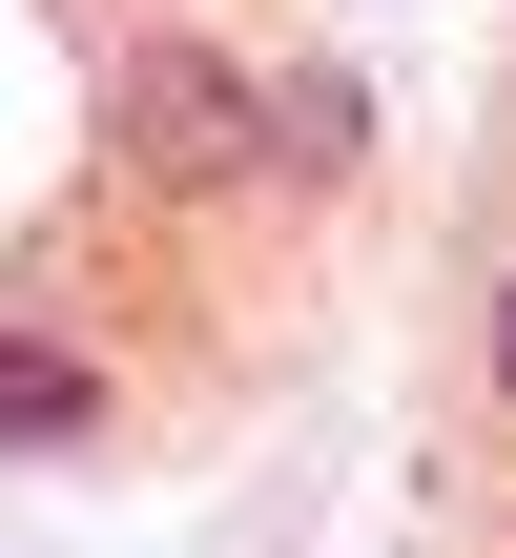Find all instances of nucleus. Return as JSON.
<instances>
[{
    "instance_id": "nucleus-4",
    "label": "nucleus",
    "mask_w": 516,
    "mask_h": 558,
    "mask_svg": "<svg viewBox=\"0 0 516 558\" xmlns=\"http://www.w3.org/2000/svg\"><path fill=\"white\" fill-rule=\"evenodd\" d=\"M476 393L516 414V248H496V290H476Z\"/></svg>"
},
{
    "instance_id": "nucleus-2",
    "label": "nucleus",
    "mask_w": 516,
    "mask_h": 558,
    "mask_svg": "<svg viewBox=\"0 0 516 558\" xmlns=\"http://www.w3.org/2000/svg\"><path fill=\"white\" fill-rule=\"evenodd\" d=\"M103 414H124V373L83 331H0V456H103Z\"/></svg>"
},
{
    "instance_id": "nucleus-3",
    "label": "nucleus",
    "mask_w": 516,
    "mask_h": 558,
    "mask_svg": "<svg viewBox=\"0 0 516 558\" xmlns=\"http://www.w3.org/2000/svg\"><path fill=\"white\" fill-rule=\"evenodd\" d=\"M269 145L352 166V145H372V83H352V62H269Z\"/></svg>"
},
{
    "instance_id": "nucleus-1",
    "label": "nucleus",
    "mask_w": 516,
    "mask_h": 558,
    "mask_svg": "<svg viewBox=\"0 0 516 558\" xmlns=\"http://www.w3.org/2000/svg\"><path fill=\"white\" fill-rule=\"evenodd\" d=\"M124 186H165V207H228V186H269L290 145H269V62L248 41H124Z\"/></svg>"
}]
</instances>
